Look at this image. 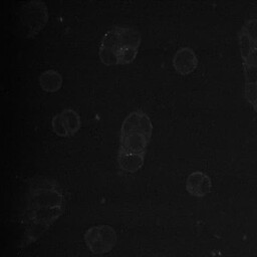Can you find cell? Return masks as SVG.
Instances as JSON below:
<instances>
[{
	"instance_id": "cell-3",
	"label": "cell",
	"mask_w": 257,
	"mask_h": 257,
	"mask_svg": "<svg viewBox=\"0 0 257 257\" xmlns=\"http://www.w3.org/2000/svg\"><path fill=\"white\" fill-rule=\"evenodd\" d=\"M141 35L131 27L113 26L102 37L98 56L105 65L128 64L137 57Z\"/></svg>"
},
{
	"instance_id": "cell-9",
	"label": "cell",
	"mask_w": 257,
	"mask_h": 257,
	"mask_svg": "<svg viewBox=\"0 0 257 257\" xmlns=\"http://www.w3.org/2000/svg\"><path fill=\"white\" fill-rule=\"evenodd\" d=\"M239 46H240V52L242 55V58L244 61L247 59L249 54L252 52V50L255 48L254 43L249 38L247 34H245L243 31L239 33Z\"/></svg>"
},
{
	"instance_id": "cell-5",
	"label": "cell",
	"mask_w": 257,
	"mask_h": 257,
	"mask_svg": "<svg viewBox=\"0 0 257 257\" xmlns=\"http://www.w3.org/2000/svg\"><path fill=\"white\" fill-rule=\"evenodd\" d=\"M80 125V116L71 108L61 110L55 114L51 120L52 131L58 137H71L79 131Z\"/></svg>"
},
{
	"instance_id": "cell-10",
	"label": "cell",
	"mask_w": 257,
	"mask_h": 257,
	"mask_svg": "<svg viewBox=\"0 0 257 257\" xmlns=\"http://www.w3.org/2000/svg\"><path fill=\"white\" fill-rule=\"evenodd\" d=\"M242 31L249 36V38L254 43L255 47H257V19L249 20L244 25Z\"/></svg>"
},
{
	"instance_id": "cell-7",
	"label": "cell",
	"mask_w": 257,
	"mask_h": 257,
	"mask_svg": "<svg viewBox=\"0 0 257 257\" xmlns=\"http://www.w3.org/2000/svg\"><path fill=\"white\" fill-rule=\"evenodd\" d=\"M187 192L194 197H204L210 193L212 189V182L208 175L201 171L191 173L185 184Z\"/></svg>"
},
{
	"instance_id": "cell-4",
	"label": "cell",
	"mask_w": 257,
	"mask_h": 257,
	"mask_svg": "<svg viewBox=\"0 0 257 257\" xmlns=\"http://www.w3.org/2000/svg\"><path fill=\"white\" fill-rule=\"evenodd\" d=\"M87 247L95 254H102L112 249L116 242V234L108 225H99L89 228L84 234Z\"/></svg>"
},
{
	"instance_id": "cell-13",
	"label": "cell",
	"mask_w": 257,
	"mask_h": 257,
	"mask_svg": "<svg viewBox=\"0 0 257 257\" xmlns=\"http://www.w3.org/2000/svg\"><path fill=\"white\" fill-rule=\"evenodd\" d=\"M244 63L249 64V65H254L257 66V47H255L252 52L249 54L247 59L244 61Z\"/></svg>"
},
{
	"instance_id": "cell-1",
	"label": "cell",
	"mask_w": 257,
	"mask_h": 257,
	"mask_svg": "<svg viewBox=\"0 0 257 257\" xmlns=\"http://www.w3.org/2000/svg\"><path fill=\"white\" fill-rule=\"evenodd\" d=\"M153 133V123L142 109L130 112L120 126L117 163L121 171L136 173L144 165L148 145Z\"/></svg>"
},
{
	"instance_id": "cell-2",
	"label": "cell",
	"mask_w": 257,
	"mask_h": 257,
	"mask_svg": "<svg viewBox=\"0 0 257 257\" xmlns=\"http://www.w3.org/2000/svg\"><path fill=\"white\" fill-rule=\"evenodd\" d=\"M64 194L59 183L44 176L32 177L27 183L26 216L40 227H47L64 210Z\"/></svg>"
},
{
	"instance_id": "cell-14",
	"label": "cell",
	"mask_w": 257,
	"mask_h": 257,
	"mask_svg": "<svg viewBox=\"0 0 257 257\" xmlns=\"http://www.w3.org/2000/svg\"><path fill=\"white\" fill-rule=\"evenodd\" d=\"M254 108H255V110H256V111H257V105H256V106H255V107H254Z\"/></svg>"
},
{
	"instance_id": "cell-6",
	"label": "cell",
	"mask_w": 257,
	"mask_h": 257,
	"mask_svg": "<svg viewBox=\"0 0 257 257\" xmlns=\"http://www.w3.org/2000/svg\"><path fill=\"white\" fill-rule=\"evenodd\" d=\"M173 66L181 75L192 73L198 66V57L195 51L187 46L178 49L173 57Z\"/></svg>"
},
{
	"instance_id": "cell-8",
	"label": "cell",
	"mask_w": 257,
	"mask_h": 257,
	"mask_svg": "<svg viewBox=\"0 0 257 257\" xmlns=\"http://www.w3.org/2000/svg\"><path fill=\"white\" fill-rule=\"evenodd\" d=\"M39 84L44 91H58L62 85V77L58 71L49 69L39 75Z\"/></svg>"
},
{
	"instance_id": "cell-11",
	"label": "cell",
	"mask_w": 257,
	"mask_h": 257,
	"mask_svg": "<svg viewBox=\"0 0 257 257\" xmlns=\"http://www.w3.org/2000/svg\"><path fill=\"white\" fill-rule=\"evenodd\" d=\"M245 98L255 107L257 105V84L245 83Z\"/></svg>"
},
{
	"instance_id": "cell-12",
	"label": "cell",
	"mask_w": 257,
	"mask_h": 257,
	"mask_svg": "<svg viewBox=\"0 0 257 257\" xmlns=\"http://www.w3.org/2000/svg\"><path fill=\"white\" fill-rule=\"evenodd\" d=\"M244 71L246 83L257 84V66L244 63Z\"/></svg>"
}]
</instances>
